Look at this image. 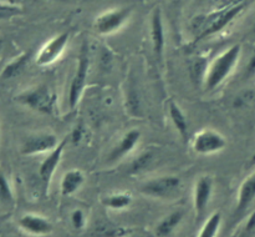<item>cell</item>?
Segmentation results:
<instances>
[{"mask_svg": "<svg viewBox=\"0 0 255 237\" xmlns=\"http://www.w3.org/2000/svg\"><path fill=\"white\" fill-rule=\"evenodd\" d=\"M151 37L152 46H153L154 55L158 60L163 56L164 44H166V37H164V26L163 20H162V12L159 7H156L152 14L151 20Z\"/></svg>", "mask_w": 255, "mask_h": 237, "instance_id": "13", "label": "cell"}, {"mask_svg": "<svg viewBox=\"0 0 255 237\" xmlns=\"http://www.w3.org/2000/svg\"><path fill=\"white\" fill-rule=\"evenodd\" d=\"M0 201L5 202V204H11L14 201L11 187L1 171H0Z\"/></svg>", "mask_w": 255, "mask_h": 237, "instance_id": "22", "label": "cell"}, {"mask_svg": "<svg viewBox=\"0 0 255 237\" xmlns=\"http://www.w3.org/2000/svg\"><path fill=\"white\" fill-rule=\"evenodd\" d=\"M255 200V171L249 175L239 187L238 200H237L236 214H243L246 210L249 209Z\"/></svg>", "mask_w": 255, "mask_h": 237, "instance_id": "14", "label": "cell"}, {"mask_svg": "<svg viewBox=\"0 0 255 237\" xmlns=\"http://www.w3.org/2000/svg\"><path fill=\"white\" fill-rule=\"evenodd\" d=\"M85 175L81 170L71 169L64 174L60 185V191L62 196H71L84 185Z\"/></svg>", "mask_w": 255, "mask_h": 237, "instance_id": "16", "label": "cell"}, {"mask_svg": "<svg viewBox=\"0 0 255 237\" xmlns=\"http://www.w3.org/2000/svg\"><path fill=\"white\" fill-rule=\"evenodd\" d=\"M255 166V152L253 154V156L251 157V161H249V167Z\"/></svg>", "mask_w": 255, "mask_h": 237, "instance_id": "29", "label": "cell"}, {"mask_svg": "<svg viewBox=\"0 0 255 237\" xmlns=\"http://www.w3.org/2000/svg\"><path fill=\"white\" fill-rule=\"evenodd\" d=\"M247 1L239 2V4L234 5V6L228 7L226 10H222V11L216 12V14L209 15L208 17H206V20L202 21L203 26H202L201 34L197 36L196 41L204 39V37L209 36V35H213L216 32H218L219 30H222L223 27H226L229 22L233 19H236L247 6Z\"/></svg>", "mask_w": 255, "mask_h": 237, "instance_id": "4", "label": "cell"}, {"mask_svg": "<svg viewBox=\"0 0 255 237\" xmlns=\"http://www.w3.org/2000/svg\"><path fill=\"white\" fill-rule=\"evenodd\" d=\"M22 12V9L17 5L11 4H0V20H6L10 17H14L16 15H20Z\"/></svg>", "mask_w": 255, "mask_h": 237, "instance_id": "24", "label": "cell"}, {"mask_svg": "<svg viewBox=\"0 0 255 237\" xmlns=\"http://www.w3.org/2000/svg\"><path fill=\"white\" fill-rule=\"evenodd\" d=\"M19 104L44 115H55L56 114V101L57 97L54 91L46 85H39V86L31 87L25 91L20 92L15 97Z\"/></svg>", "mask_w": 255, "mask_h": 237, "instance_id": "2", "label": "cell"}, {"mask_svg": "<svg viewBox=\"0 0 255 237\" xmlns=\"http://www.w3.org/2000/svg\"><path fill=\"white\" fill-rule=\"evenodd\" d=\"M139 139H141V131H139V130L134 129L126 132V134L124 135V137L121 139V141H120V144L111 151V154H110V160H111V161H116V160H120L121 157L126 156L127 154H129V152L136 147Z\"/></svg>", "mask_w": 255, "mask_h": 237, "instance_id": "15", "label": "cell"}, {"mask_svg": "<svg viewBox=\"0 0 255 237\" xmlns=\"http://www.w3.org/2000/svg\"><path fill=\"white\" fill-rule=\"evenodd\" d=\"M2 47H4V37L0 36V52L2 51Z\"/></svg>", "mask_w": 255, "mask_h": 237, "instance_id": "30", "label": "cell"}, {"mask_svg": "<svg viewBox=\"0 0 255 237\" xmlns=\"http://www.w3.org/2000/svg\"><path fill=\"white\" fill-rule=\"evenodd\" d=\"M30 56H31V52L30 51L22 52L21 55H19V56L15 57L14 60L7 62V64L4 66V69L1 70L0 79L11 80L14 79V77H16L17 75L21 74V72L24 71L25 67H26L27 62H29Z\"/></svg>", "mask_w": 255, "mask_h": 237, "instance_id": "18", "label": "cell"}, {"mask_svg": "<svg viewBox=\"0 0 255 237\" xmlns=\"http://www.w3.org/2000/svg\"><path fill=\"white\" fill-rule=\"evenodd\" d=\"M182 217H183V212L182 211H174L171 215H168L167 217H164L161 222L158 224V226L156 227V235L158 237H166L169 234L173 232V230L176 229L179 225V222L182 221Z\"/></svg>", "mask_w": 255, "mask_h": 237, "instance_id": "19", "label": "cell"}, {"mask_svg": "<svg viewBox=\"0 0 255 237\" xmlns=\"http://www.w3.org/2000/svg\"><path fill=\"white\" fill-rule=\"evenodd\" d=\"M222 224L221 212H214L211 217L206 221V224L202 227L201 232L197 237H216L219 231V227Z\"/></svg>", "mask_w": 255, "mask_h": 237, "instance_id": "21", "label": "cell"}, {"mask_svg": "<svg viewBox=\"0 0 255 237\" xmlns=\"http://www.w3.org/2000/svg\"><path fill=\"white\" fill-rule=\"evenodd\" d=\"M82 135H84V129H82L81 124H77L76 126L74 127L72 132L70 134V141L74 145H77L82 140Z\"/></svg>", "mask_w": 255, "mask_h": 237, "instance_id": "27", "label": "cell"}, {"mask_svg": "<svg viewBox=\"0 0 255 237\" xmlns=\"http://www.w3.org/2000/svg\"><path fill=\"white\" fill-rule=\"evenodd\" d=\"M168 114L172 120V124L176 127L177 132L179 136L183 139L184 142L188 141L189 139V124L187 121V117L184 112L182 111L181 107L176 104L174 101H169L168 104Z\"/></svg>", "mask_w": 255, "mask_h": 237, "instance_id": "17", "label": "cell"}, {"mask_svg": "<svg viewBox=\"0 0 255 237\" xmlns=\"http://www.w3.org/2000/svg\"><path fill=\"white\" fill-rule=\"evenodd\" d=\"M129 229L126 227H115V226H109V227H102L100 229V236L101 237H125L127 235H129Z\"/></svg>", "mask_w": 255, "mask_h": 237, "instance_id": "23", "label": "cell"}, {"mask_svg": "<svg viewBox=\"0 0 255 237\" xmlns=\"http://www.w3.org/2000/svg\"><path fill=\"white\" fill-rule=\"evenodd\" d=\"M90 67V56H89V45L84 42L81 47V51L79 55V62H77L76 71L72 76L71 84L69 87V95H67V104L70 110H75L79 105L80 99L82 96L85 86H86L87 74H89Z\"/></svg>", "mask_w": 255, "mask_h": 237, "instance_id": "3", "label": "cell"}, {"mask_svg": "<svg viewBox=\"0 0 255 237\" xmlns=\"http://www.w3.org/2000/svg\"><path fill=\"white\" fill-rule=\"evenodd\" d=\"M213 192V180L209 176H201L196 181L193 191V204L197 217H201L206 212Z\"/></svg>", "mask_w": 255, "mask_h": 237, "instance_id": "11", "label": "cell"}, {"mask_svg": "<svg viewBox=\"0 0 255 237\" xmlns=\"http://www.w3.org/2000/svg\"><path fill=\"white\" fill-rule=\"evenodd\" d=\"M132 14V7H120L105 11L95 19V30L99 34L109 35L121 29Z\"/></svg>", "mask_w": 255, "mask_h": 237, "instance_id": "5", "label": "cell"}, {"mask_svg": "<svg viewBox=\"0 0 255 237\" xmlns=\"http://www.w3.org/2000/svg\"><path fill=\"white\" fill-rule=\"evenodd\" d=\"M132 202V196L129 194H125V192H121V194H112L109 195V196L104 197L102 199V204H104L105 207L112 210H122L126 209L131 205Z\"/></svg>", "mask_w": 255, "mask_h": 237, "instance_id": "20", "label": "cell"}, {"mask_svg": "<svg viewBox=\"0 0 255 237\" xmlns=\"http://www.w3.org/2000/svg\"><path fill=\"white\" fill-rule=\"evenodd\" d=\"M227 146V140L221 132L212 129L199 131L192 141V149L198 155H212L222 151Z\"/></svg>", "mask_w": 255, "mask_h": 237, "instance_id": "6", "label": "cell"}, {"mask_svg": "<svg viewBox=\"0 0 255 237\" xmlns=\"http://www.w3.org/2000/svg\"><path fill=\"white\" fill-rule=\"evenodd\" d=\"M69 39V32H61V34L50 39L37 52L36 57H35L36 65H39V66H47V65L54 64L61 56L62 52L65 51V47L67 46Z\"/></svg>", "mask_w": 255, "mask_h": 237, "instance_id": "8", "label": "cell"}, {"mask_svg": "<svg viewBox=\"0 0 255 237\" xmlns=\"http://www.w3.org/2000/svg\"><path fill=\"white\" fill-rule=\"evenodd\" d=\"M246 230L247 232H252L253 230H255V212L251 215V217H249L248 220V224H247L246 226Z\"/></svg>", "mask_w": 255, "mask_h": 237, "instance_id": "28", "label": "cell"}, {"mask_svg": "<svg viewBox=\"0 0 255 237\" xmlns=\"http://www.w3.org/2000/svg\"><path fill=\"white\" fill-rule=\"evenodd\" d=\"M151 159H152V155L148 154V152H146V154L141 155V156H139L138 159H137L136 161L133 162V166H132V170H133V171H139V170H143L144 167H146L147 165L149 164Z\"/></svg>", "mask_w": 255, "mask_h": 237, "instance_id": "26", "label": "cell"}, {"mask_svg": "<svg viewBox=\"0 0 255 237\" xmlns=\"http://www.w3.org/2000/svg\"><path fill=\"white\" fill-rule=\"evenodd\" d=\"M59 139L51 132H40L30 135L21 145V154L25 156H32L37 154L50 152L59 145Z\"/></svg>", "mask_w": 255, "mask_h": 237, "instance_id": "9", "label": "cell"}, {"mask_svg": "<svg viewBox=\"0 0 255 237\" xmlns=\"http://www.w3.org/2000/svg\"><path fill=\"white\" fill-rule=\"evenodd\" d=\"M20 229L24 230L25 232L35 236H46V235L52 232V224L45 217L39 216V215L26 214L19 220Z\"/></svg>", "mask_w": 255, "mask_h": 237, "instance_id": "12", "label": "cell"}, {"mask_svg": "<svg viewBox=\"0 0 255 237\" xmlns=\"http://www.w3.org/2000/svg\"><path fill=\"white\" fill-rule=\"evenodd\" d=\"M69 140H70L69 135H67V136H65L64 139L59 142V145H57V146L55 147L52 151L49 152V155H47L46 159H45L44 161L40 164L39 176H40V179H41L42 185H44L45 191H47V190H49L50 182H51L52 176H54L55 171H56L57 166H59L60 161H61V157H62V154H64L65 146H66V144Z\"/></svg>", "mask_w": 255, "mask_h": 237, "instance_id": "10", "label": "cell"}, {"mask_svg": "<svg viewBox=\"0 0 255 237\" xmlns=\"http://www.w3.org/2000/svg\"><path fill=\"white\" fill-rule=\"evenodd\" d=\"M71 224L75 230H82L85 224H86V217H85L84 211L81 210H75L71 214Z\"/></svg>", "mask_w": 255, "mask_h": 237, "instance_id": "25", "label": "cell"}, {"mask_svg": "<svg viewBox=\"0 0 255 237\" xmlns=\"http://www.w3.org/2000/svg\"><path fill=\"white\" fill-rule=\"evenodd\" d=\"M241 54L242 46L239 44H234L211 62L204 75L206 90L212 91L224 82V80L233 72L234 67L238 64Z\"/></svg>", "mask_w": 255, "mask_h": 237, "instance_id": "1", "label": "cell"}, {"mask_svg": "<svg viewBox=\"0 0 255 237\" xmlns=\"http://www.w3.org/2000/svg\"><path fill=\"white\" fill-rule=\"evenodd\" d=\"M181 186V179L174 175L159 176L156 179H151L141 185V192L151 197H168L177 191Z\"/></svg>", "mask_w": 255, "mask_h": 237, "instance_id": "7", "label": "cell"}]
</instances>
